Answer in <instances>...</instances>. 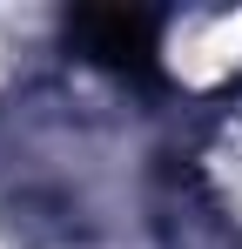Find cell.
<instances>
[{"mask_svg": "<svg viewBox=\"0 0 242 249\" xmlns=\"http://www.w3.org/2000/svg\"><path fill=\"white\" fill-rule=\"evenodd\" d=\"M74 34H81V47H87L101 68L135 74V81L155 74V14H135V7H94V14L74 20Z\"/></svg>", "mask_w": 242, "mask_h": 249, "instance_id": "obj_1", "label": "cell"}]
</instances>
